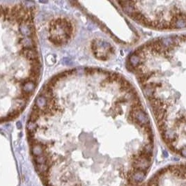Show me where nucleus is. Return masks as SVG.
<instances>
[{
  "label": "nucleus",
  "instance_id": "1",
  "mask_svg": "<svg viewBox=\"0 0 186 186\" xmlns=\"http://www.w3.org/2000/svg\"><path fill=\"white\" fill-rule=\"evenodd\" d=\"M73 27L66 19L59 18L50 23V38L54 44H62L71 36Z\"/></svg>",
  "mask_w": 186,
  "mask_h": 186
},
{
  "label": "nucleus",
  "instance_id": "2",
  "mask_svg": "<svg viewBox=\"0 0 186 186\" xmlns=\"http://www.w3.org/2000/svg\"><path fill=\"white\" fill-rule=\"evenodd\" d=\"M92 48H93V51L94 52L95 55L103 60L108 59L112 52V48L110 45L102 40L93 41Z\"/></svg>",
  "mask_w": 186,
  "mask_h": 186
},
{
  "label": "nucleus",
  "instance_id": "3",
  "mask_svg": "<svg viewBox=\"0 0 186 186\" xmlns=\"http://www.w3.org/2000/svg\"><path fill=\"white\" fill-rule=\"evenodd\" d=\"M151 158L147 157L146 156H138L135 158L133 162V167L137 170H142L145 172V170L148 169L151 167Z\"/></svg>",
  "mask_w": 186,
  "mask_h": 186
},
{
  "label": "nucleus",
  "instance_id": "4",
  "mask_svg": "<svg viewBox=\"0 0 186 186\" xmlns=\"http://www.w3.org/2000/svg\"><path fill=\"white\" fill-rule=\"evenodd\" d=\"M146 177L145 172L142 171V170H137L135 169L131 174L130 179L133 183H140L141 182L144 181Z\"/></svg>",
  "mask_w": 186,
  "mask_h": 186
},
{
  "label": "nucleus",
  "instance_id": "5",
  "mask_svg": "<svg viewBox=\"0 0 186 186\" xmlns=\"http://www.w3.org/2000/svg\"><path fill=\"white\" fill-rule=\"evenodd\" d=\"M32 152L34 157L43 156L44 153L43 146L41 145V144H38V143H34V144H32Z\"/></svg>",
  "mask_w": 186,
  "mask_h": 186
},
{
  "label": "nucleus",
  "instance_id": "6",
  "mask_svg": "<svg viewBox=\"0 0 186 186\" xmlns=\"http://www.w3.org/2000/svg\"><path fill=\"white\" fill-rule=\"evenodd\" d=\"M36 167L37 171L38 172V173L42 174H45L48 170V166L46 163L42 164H36Z\"/></svg>",
  "mask_w": 186,
  "mask_h": 186
},
{
  "label": "nucleus",
  "instance_id": "7",
  "mask_svg": "<svg viewBox=\"0 0 186 186\" xmlns=\"http://www.w3.org/2000/svg\"><path fill=\"white\" fill-rule=\"evenodd\" d=\"M183 174L184 176L186 177V164H183Z\"/></svg>",
  "mask_w": 186,
  "mask_h": 186
},
{
  "label": "nucleus",
  "instance_id": "8",
  "mask_svg": "<svg viewBox=\"0 0 186 186\" xmlns=\"http://www.w3.org/2000/svg\"><path fill=\"white\" fill-rule=\"evenodd\" d=\"M163 155H164V157H167L168 156V153H167V152H166V151H164L163 152Z\"/></svg>",
  "mask_w": 186,
  "mask_h": 186
}]
</instances>
